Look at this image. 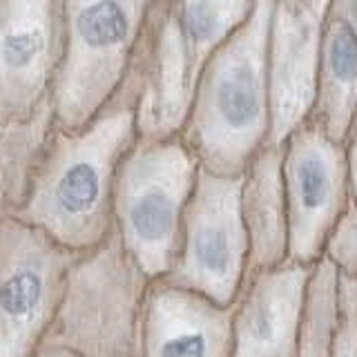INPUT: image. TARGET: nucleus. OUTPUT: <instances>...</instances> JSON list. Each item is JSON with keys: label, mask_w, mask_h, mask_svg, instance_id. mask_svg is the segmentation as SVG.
<instances>
[{"label": "nucleus", "mask_w": 357, "mask_h": 357, "mask_svg": "<svg viewBox=\"0 0 357 357\" xmlns=\"http://www.w3.org/2000/svg\"><path fill=\"white\" fill-rule=\"evenodd\" d=\"M137 143L134 109L112 100L78 132L52 128L14 219L70 252H87L114 230V181L121 159Z\"/></svg>", "instance_id": "f257e3e1"}, {"label": "nucleus", "mask_w": 357, "mask_h": 357, "mask_svg": "<svg viewBox=\"0 0 357 357\" xmlns=\"http://www.w3.org/2000/svg\"><path fill=\"white\" fill-rule=\"evenodd\" d=\"M250 0L150 3L130 67L112 100L134 109L137 139L181 137L210 56L250 16Z\"/></svg>", "instance_id": "f03ea898"}, {"label": "nucleus", "mask_w": 357, "mask_h": 357, "mask_svg": "<svg viewBox=\"0 0 357 357\" xmlns=\"http://www.w3.org/2000/svg\"><path fill=\"white\" fill-rule=\"evenodd\" d=\"M273 0H255L250 16L210 56L195 89L181 141L199 167L241 176L271 134L268 33Z\"/></svg>", "instance_id": "7ed1b4c3"}, {"label": "nucleus", "mask_w": 357, "mask_h": 357, "mask_svg": "<svg viewBox=\"0 0 357 357\" xmlns=\"http://www.w3.org/2000/svg\"><path fill=\"white\" fill-rule=\"evenodd\" d=\"M152 279L123 248L119 234L78 252L43 349L78 357H141L145 299Z\"/></svg>", "instance_id": "20e7f679"}, {"label": "nucleus", "mask_w": 357, "mask_h": 357, "mask_svg": "<svg viewBox=\"0 0 357 357\" xmlns=\"http://www.w3.org/2000/svg\"><path fill=\"white\" fill-rule=\"evenodd\" d=\"M199 174V161L181 137L141 141L126 152L114 181V232L152 282L178 257L183 215Z\"/></svg>", "instance_id": "39448f33"}, {"label": "nucleus", "mask_w": 357, "mask_h": 357, "mask_svg": "<svg viewBox=\"0 0 357 357\" xmlns=\"http://www.w3.org/2000/svg\"><path fill=\"white\" fill-rule=\"evenodd\" d=\"M148 5L145 0H63L65 40L50 96L59 130H83L112 103L126 81Z\"/></svg>", "instance_id": "423d86ee"}, {"label": "nucleus", "mask_w": 357, "mask_h": 357, "mask_svg": "<svg viewBox=\"0 0 357 357\" xmlns=\"http://www.w3.org/2000/svg\"><path fill=\"white\" fill-rule=\"evenodd\" d=\"M248 234L241 217V176L199 167L183 215L178 257L159 282L232 306L248 275Z\"/></svg>", "instance_id": "0eeeda50"}, {"label": "nucleus", "mask_w": 357, "mask_h": 357, "mask_svg": "<svg viewBox=\"0 0 357 357\" xmlns=\"http://www.w3.org/2000/svg\"><path fill=\"white\" fill-rule=\"evenodd\" d=\"M78 252L7 217L0 226V357H36Z\"/></svg>", "instance_id": "6e6552de"}, {"label": "nucleus", "mask_w": 357, "mask_h": 357, "mask_svg": "<svg viewBox=\"0 0 357 357\" xmlns=\"http://www.w3.org/2000/svg\"><path fill=\"white\" fill-rule=\"evenodd\" d=\"M284 190L288 261L315 266L351 204L346 145L328 139L315 123L301 126L284 145Z\"/></svg>", "instance_id": "1a4fd4ad"}, {"label": "nucleus", "mask_w": 357, "mask_h": 357, "mask_svg": "<svg viewBox=\"0 0 357 357\" xmlns=\"http://www.w3.org/2000/svg\"><path fill=\"white\" fill-rule=\"evenodd\" d=\"M63 40V0H0V128L50 105Z\"/></svg>", "instance_id": "9d476101"}, {"label": "nucleus", "mask_w": 357, "mask_h": 357, "mask_svg": "<svg viewBox=\"0 0 357 357\" xmlns=\"http://www.w3.org/2000/svg\"><path fill=\"white\" fill-rule=\"evenodd\" d=\"M328 7V0H279L273 7L268 33V148H284L310 121Z\"/></svg>", "instance_id": "9b49d317"}, {"label": "nucleus", "mask_w": 357, "mask_h": 357, "mask_svg": "<svg viewBox=\"0 0 357 357\" xmlns=\"http://www.w3.org/2000/svg\"><path fill=\"white\" fill-rule=\"evenodd\" d=\"M312 266L284 261L248 273L232 304L230 357H297V331Z\"/></svg>", "instance_id": "f8f14e48"}, {"label": "nucleus", "mask_w": 357, "mask_h": 357, "mask_svg": "<svg viewBox=\"0 0 357 357\" xmlns=\"http://www.w3.org/2000/svg\"><path fill=\"white\" fill-rule=\"evenodd\" d=\"M232 306L152 282L145 299L141 357H230Z\"/></svg>", "instance_id": "ddd939ff"}, {"label": "nucleus", "mask_w": 357, "mask_h": 357, "mask_svg": "<svg viewBox=\"0 0 357 357\" xmlns=\"http://www.w3.org/2000/svg\"><path fill=\"white\" fill-rule=\"evenodd\" d=\"M241 217L248 234V273L288 261L284 148H261L241 174Z\"/></svg>", "instance_id": "4468645a"}, {"label": "nucleus", "mask_w": 357, "mask_h": 357, "mask_svg": "<svg viewBox=\"0 0 357 357\" xmlns=\"http://www.w3.org/2000/svg\"><path fill=\"white\" fill-rule=\"evenodd\" d=\"M357 121V36L344 22L326 16L317 74V96L310 123L335 143L346 139Z\"/></svg>", "instance_id": "2eb2a0df"}, {"label": "nucleus", "mask_w": 357, "mask_h": 357, "mask_svg": "<svg viewBox=\"0 0 357 357\" xmlns=\"http://www.w3.org/2000/svg\"><path fill=\"white\" fill-rule=\"evenodd\" d=\"M52 128V105L22 126L0 128V226L25 199L31 172Z\"/></svg>", "instance_id": "dca6fc26"}, {"label": "nucleus", "mask_w": 357, "mask_h": 357, "mask_svg": "<svg viewBox=\"0 0 357 357\" xmlns=\"http://www.w3.org/2000/svg\"><path fill=\"white\" fill-rule=\"evenodd\" d=\"M340 271L326 257L312 266L297 331V357H331L337 328Z\"/></svg>", "instance_id": "f3484780"}, {"label": "nucleus", "mask_w": 357, "mask_h": 357, "mask_svg": "<svg viewBox=\"0 0 357 357\" xmlns=\"http://www.w3.org/2000/svg\"><path fill=\"white\" fill-rule=\"evenodd\" d=\"M331 357H357V279L340 273L337 328Z\"/></svg>", "instance_id": "a211bd4d"}, {"label": "nucleus", "mask_w": 357, "mask_h": 357, "mask_svg": "<svg viewBox=\"0 0 357 357\" xmlns=\"http://www.w3.org/2000/svg\"><path fill=\"white\" fill-rule=\"evenodd\" d=\"M324 257L342 275L357 279V208L353 201L337 221V226L333 228L326 248H324Z\"/></svg>", "instance_id": "6ab92c4d"}, {"label": "nucleus", "mask_w": 357, "mask_h": 357, "mask_svg": "<svg viewBox=\"0 0 357 357\" xmlns=\"http://www.w3.org/2000/svg\"><path fill=\"white\" fill-rule=\"evenodd\" d=\"M346 167H349V190L351 201L357 208V121L346 139Z\"/></svg>", "instance_id": "aec40b11"}, {"label": "nucleus", "mask_w": 357, "mask_h": 357, "mask_svg": "<svg viewBox=\"0 0 357 357\" xmlns=\"http://www.w3.org/2000/svg\"><path fill=\"white\" fill-rule=\"evenodd\" d=\"M331 14L337 16L357 36V0H335L331 3Z\"/></svg>", "instance_id": "412c9836"}, {"label": "nucleus", "mask_w": 357, "mask_h": 357, "mask_svg": "<svg viewBox=\"0 0 357 357\" xmlns=\"http://www.w3.org/2000/svg\"><path fill=\"white\" fill-rule=\"evenodd\" d=\"M36 357H78V355L67 353V351H59V349H45V351H40Z\"/></svg>", "instance_id": "4be33fe9"}]
</instances>
